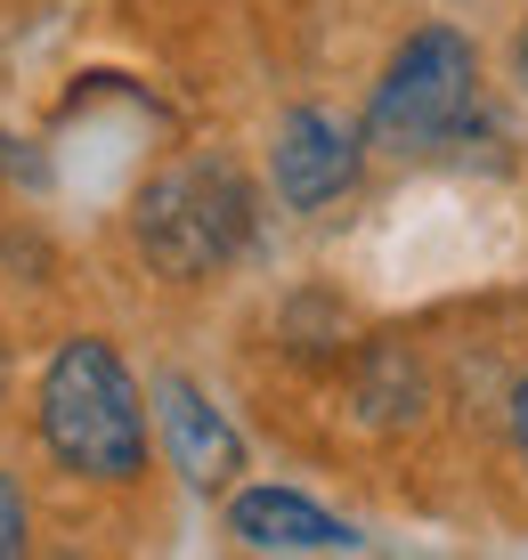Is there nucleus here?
<instances>
[{"label":"nucleus","instance_id":"nucleus-4","mask_svg":"<svg viewBox=\"0 0 528 560\" xmlns=\"http://www.w3.org/2000/svg\"><path fill=\"white\" fill-rule=\"evenodd\" d=\"M358 122H342L334 106H292L277 122V147H268V179L292 211H325L349 196L358 179Z\"/></svg>","mask_w":528,"mask_h":560},{"label":"nucleus","instance_id":"nucleus-3","mask_svg":"<svg viewBox=\"0 0 528 560\" xmlns=\"http://www.w3.org/2000/svg\"><path fill=\"white\" fill-rule=\"evenodd\" d=\"M480 114V57L456 25L406 33V49L382 66L375 98H366V147L382 154H432L463 139Z\"/></svg>","mask_w":528,"mask_h":560},{"label":"nucleus","instance_id":"nucleus-1","mask_svg":"<svg viewBox=\"0 0 528 560\" xmlns=\"http://www.w3.org/2000/svg\"><path fill=\"white\" fill-rule=\"evenodd\" d=\"M42 447L66 463L73 479L97 488H130L147 471V407L130 365L114 358V341L73 334L42 374Z\"/></svg>","mask_w":528,"mask_h":560},{"label":"nucleus","instance_id":"nucleus-8","mask_svg":"<svg viewBox=\"0 0 528 560\" xmlns=\"http://www.w3.org/2000/svg\"><path fill=\"white\" fill-rule=\"evenodd\" d=\"M513 447H520V471H528V382L513 390Z\"/></svg>","mask_w":528,"mask_h":560},{"label":"nucleus","instance_id":"nucleus-5","mask_svg":"<svg viewBox=\"0 0 528 560\" xmlns=\"http://www.w3.org/2000/svg\"><path fill=\"white\" fill-rule=\"evenodd\" d=\"M154 415H163V447H171V463H180L187 488L211 495V488H228V479L244 471V439L228 431V415L211 407L187 374H163V382H154Z\"/></svg>","mask_w":528,"mask_h":560},{"label":"nucleus","instance_id":"nucleus-7","mask_svg":"<svg viewBox=\"0 0 528 560\" xmlns=\"http://www.w3.org/2000/svg\"><path fill=\"white\" fill-rule=\"evenodd\" d=\"M33 545V512H25V488H16L9 471H0V560Z\"/></svg>","mask_w":528,"mask_h":560},{"label":"nucleus","instance_id":"nucleus-6","mask_svg":"<svg viewBox=\"0 0 528 560\" xmlns=\"http://www.w3.org/2000/svg\"><path fill=\"white\" fill-rule=\"evenodd\" d=\"M228 536H237L244 552H349L358 545L349 520H334L325 504H309V495H292V488H244L237 504H228Z\"/></svg>","mask_w":528,"mask_h":560},{"label":"nucleus","instance_id":"nucleus-9","mask_svg":"<svg viewBox=\"0 0 528 560\" xmlns=\"http://www.w3.org/2000/svg\"><path fill=\"white\" fill-rule=\"evenodd\" d=\"M513 82L528 90V25H520V42H513Z\"/></svg>","mask_w":528,"mask_h":560},{"label":"nucleus","instance_id":"nucleus-2","mask_svg":"<svg viewBox=\"0 0 528 560\" xmlns=\"http://www.w3.org/2000/svg\"><path fill=\"white\" fill-rule=\"evenodd\" d=\"M139 260L171 284H204L252 244V187L228 154H180L171 171H154L139 211H130Z\"/></svg>","mask_w":528,"mask_h":560}]
</instances>
